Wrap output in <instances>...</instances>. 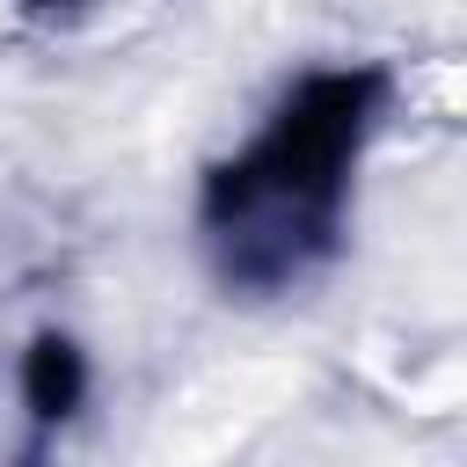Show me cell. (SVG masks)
Instances as JSON below:
<instances>
[{
    "label": "cell",
    "mask_w": 467,
    "mask_h": 467,
    "mask_svg": "<svg viewBox=\"0 0 467 467\" xmlns=\"http://www.w3.org/2000/svg\"><path fill=\"white\" fill-rule=\"evenodd\" d=\"M387 109L394 66L379 58L299 66L263 102V117L197 175V248L219 292L285 299L343 255Z\"/></svg>",
    "instance_id": "cell-1"
},
{
    "label": "cell",
    "mask_w": 467,
    "mask_h": 467,
    "mask_svg": "<svg viewBox=\"0 0 467 467\" xmlns=\"http://www.w3.org/2000/svg\"><path fill=\"white\" fill-rule=\"evenodd\" d=\"M44 438H51V431H36V438H29V452H22L15 467H44Z\"/></svg>",
    "instance_id": "cell-3"
},
{
    "label": "cell",
    "mask_w": 467,
    "mask_h": 467,
    "mask_svg": "<svg viewBox=\"0 0 467 467\" xmlns=\"http://www.w3.org/2000/svg\"><path fill=\"white\" fill-rule=\"evenodd\" d=\"M22 401H29V423H36V431L73 423V409L88 401V358H80L73 336L44 328V336L22 350Z\"/></svg>",
    "instance_id": "cell-2"
}]
</instances>
